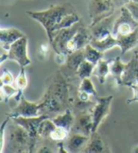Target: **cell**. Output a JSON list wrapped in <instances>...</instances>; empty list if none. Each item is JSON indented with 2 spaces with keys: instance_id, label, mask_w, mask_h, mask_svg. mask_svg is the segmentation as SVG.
<instances>
[{
  "instance_id": "1",
  "label": "cell",
  "mask_w": 138,
  "mask_h": 153,
  "mask_svg": "<svg viewBox=\"0 0 138 153\" xmlns=\"http://www.w3.org/2000/svg\"><path fill=\"white\" fill-rule=\"evenodd\" d=\"M69 81L61 70L46 80V89L39 101L40 115H48L53 118L70 108Z\"/></svg>"
},
{
  "instance_id": "2",
  "label": "cell",
  "mask_w": 138,
  "mask_h": 153,
  "mask_svg": "<svg viewBox=\"0 0 138 153\" xmlns=\"http://www.w3.org/2000/svg\"><path fill=\"white\" fill-rule=\"evenodd\" d=\"M77 13L76 9L70 3H63L59 5H52L46 10L42 11H27V14L35 21L39 22L46 29L48 42L51 43L53 38L57 34V28L60 23L65 16Z\"/></svg>"
},
{
  "instance_id": "3",
  "label": "cell",
  "mask_w": 138,
  "mask_h": 153,
  "mask_svg": "<svg viewBox=\"0 0 138 153\" xmlns=\"http://www.w3.org/2000/svg\"><path fill=\"white\" fill-rule=\"evenodd\" d=\"M15 126H10L7 131L8 149L10 152H33L35 146L32 144L28 132L22 126L14 123Z\"/></svg>"
},
{
  "instance_id": "4",
  "label": "cell",
  "mask_w": 138,
  "mask_h": 153,
  "mask_svg": "<svg viewBox=\"0 0 138 153\" xmlns=\"http://www.w3.org/2000/svg\"><path fill=\"white\" fill-rule=\"evenodd\" d=\"M138 29V22L134 18L128 8L122 7L120 16L115 20L113 27V37H120L126 36L131 33L134 32Z\"/></svg>"
},
{
  "instance_id": "5",
  "label": "cell",
  "mask_w": 138,
  "mask_h": 153,
  "mask_svg": "<svg viewBox=\"0 0 138 153\" xmlns=\"http://www.w3.org/2000/svg\"><path fill=\"white\" fill-rule=\"evenodd\" d=\"M116 5L112 0H91L89 4V16L91 18V25L108 18L116 11Z\"/></svg>"
},
{
  "instance_id": "6",
  "label": "cell",
  "mask_w": 138,
  "mask_h": 153,
  "mask_svg": "<svg viewBox=\"0 0 138 153\" xmlns=\"http://www.w3.org/2000/svg\"><path fill=\"white\" fill-rule=\"evenodd\" d=\"M7 56L8 60L16 62L20 67H26L31 63V59L28 56V37L26 35L10 45L7 51Z\"/></svg>"
},
{
  "instance_id": "7",
  "label": "cell",
  "mask_w": 138,
  "mask_h": 153,
  "mask_svg": "<svg viewBox=\"0 0 138 153\" xmlns=\"http://www.w3.org/2000/svg\"><path fill=\"white\" fill-rule=\"evenodd\" d=\"M82 26H83L82 22L80 21L70 27L63 28L61 30H59L57 34L55 35V37L53 38L52 42L50 43L55 53H64V54H66V51H65V49H66V45L68 44L70 40L73 39L77 31L79 30Z\"/></svg>"
},
{
  "instance_id": "8",
  "label": "cell",
  "mask_w": 138,
  "mask_h": 153,
  "mask_svg": "<svg viewBox=\"0 0 138 153\" xmlns=\"http://www.w3.org/2000/svg\"><path fill=\"white\" fill-rule=\"evenodd\" d=\"M113 96H109L106 97H97V104L94 106V108L91 110L92 118H93V129L92 132H95L98 126L102 123L105 117L109 114L111 104L113 101Z\"/></svg>"
},
{
  "instance_id": "9",
  "label": "cell",
  "mask_w": 138,
  "mask_h": 153,
  "mask_svg": "<svg viewBox=\"0 0 138 153\" xmlns=\"http://www.w3.org/2000/svg\"><path fill=\"white\" fill-rule=\"evenodd\" d=\"M46 118H50L48 115H39V116H34V117H15L13 118V122L16 124L22 126L26 131L28 132L29 136L31 138L32 144L36 148V143H37V138L39 137L38 134V128L41 124V122L46 119Z\"/></svg>"
},
{
  "instance_id": "10",
  "label": "cell",
  "mask_w": 138,
  "mask_h": 153,
  "mask_svg": "<svg viewBox=\"0 0 138 153\" xmlns=\"http://www.w3.org/2000/svg\"><path fill=\"white\" fill-rule=\"evenodd\" d=\"M85 60L84 58V51L82 49L76 50L75 52L71 53L67 56V60L62 68L60 69L61 72L64 75V76L70 80H74L77 76V71L79 69L81 63Z\"/></svg>"
},
{
  "instance_id": "11",
  "label": "cell",
  "mask_w": 138,
  "mask_h": 153,
  "mask_svg": "<svg viewBox=\"0 0 138 153\" xmlns=\"http://www.w3.org/2000/svg\"><path fill=\"white\" fill-rule=\"evenodd\" d=\"M39 102H31L26 99L24 95L21 97L18 105L15 108L11 110L10 113L8 114V117L10 119L15 118V117H34V116H39Z\"/></svg>"
},
{
  "instance_id": "12",
  "label": "cell",
  "mask_w": 138,
  "mask_h": 153,
  "mask_svg": "<svg viewBox=\"0 0 138 153\" xmlns=\"http://www.w3.org/2000/svg\"><path fill=\"white\" fill-rule=\"evenodd\" d=\"M93 129V118L91 111H82L75 115V121L72 126V133H80L90 136Z\"/></svg>"
},
{
  "instance_id": "13",
  "label": "cell",
  "mask_w": 138,
  "mask_h": 153,
  "mask_svg": "<svg viewBox=\"0 0 138 153\" xmlns=\"http://www.w3.org/2000/svg\"><path fill=\"white\" fill-rule=\"evenodd\" d=\"M113 23H115V20H113V17L112 15L97 23L94 26H90V29H91V33L93 36L92 39L99 41L110 36L113 32Z\"/></svg>"
},
{
  "instance_id": "14",
  "label": "cell",
  "mask_w": 138,
  "mask_h": 153,
  "mask_svg": "<svg viewBox=\"0 0 138 153\" xmlns=\"http://www.w3.org/2000/svg\"><path fill=\"white\" fill-rule=\"evenodd\" d=\"M90 136L80 134V133H72L68 135V137L64 140V146L67 152H79L83 150L86 144L88 143Z\"/></svg>"
},
{
  "instance_id": "15",
  "label": "cell",
  "mask_w": 138,
  "mask_h": 153,
  "mask_svg": "<svg viewBox=\"0 0 138 153\" xmlns=\"http://www.w3.org/2000/svg\"><path fill=\"white\" fill-rule=\"evenodd\" d=\"M24 36H25V34L17 28H1V30H0V45H1V48L5 51H8L11 45Z\"/></svg>"
},
{
  "instance_id": "16",
  "label": "cell",
  "mask_w": 138,
  "mask_h": 153,
  "mask_svg": "<svg viewBox=\"0 0 138 153\" xmlns=\"http://www.w3.org/2000/svg\"><path fill=\"white\" fill-rule=\"evenodd\" d=\"M138 79V59L134 55L129 63L126 64L124 74L122 76V85L131 86L134 84Z\"/></svg>"
},
{
  "instance_id": "17",
  "label": "cell",
  "mask_w": 138,
  "mask_h": 153,
  "mask_svg": "<svg viewBox=\"0 0 138 153\" xmlns=\"http://www.w3.org/2000/svg\"><path fill=\"white\" fill-rule=\"evenodd\" d=\"M105 151H110L109 149L107 148V145L104 143L102 138L100 137V135L95 132H92L90 135V138L88 143L86 144L85 148L83 149L82 152L85 153H93V152H105Z\"/></svg>"
},
{
  "instance_id": "18",
  "label": "cell",
  "mask_w": 138,
  "mask_h": 153,
  "mask_svg": "<svg viewBox=\"0 0 138 153\" xmlns=\"http://www.w3.org/2000/svg\"><path fill=\"white\" fill-rule=\"evenodd\" d=\"M116 39L119 44L118 48L121 49V55L123 56L128 50L133 49L138 45V29L129 35L117 37Z\"/></svg>"
},
{
  "instance_id": "19",
  "label": "cell",
  "mask_w": 138,
  "mask_h": 153,
  "mask_svg": "<svg viewBox=\"0 0 138 153\" xmlns=\"http://www.w3.org/2000/svg\"><path fill=\"white\" fill-rule=\"evenodd\" d=\"M51 119L56 126L63 127L64 128L68 129L69 131H71L72 126H73L74 121H75V114L73 111H72V110L69 108L65 111L64 113L60 114Z\"/></svg>"
},
{
  "instance_id": "20",
  "label": "cell",
  "mask_w": 138,
  "mask_h": 153,
  "mask_svg": "<svg viewBox=\"0 0 138 153\" xmlns=\"http://www.w3.org/2000/svg\"><path fill=\"white\" fill-rule=\"evenodd\" d=\"M125 68L126 64L121 62L120 57L113 59L112 64L110 65V75L113 76V79L116 81V84L119 86L122 85V76L124 74Z\"/></svg>"
},
{
  "instance_id": "21",
  "label": "cell",
  "mask_w": 138,
  "mask_h": 153,
  "mask_svg": "<svg viewBox=\"0 0 138 153\" xmlns=\"http://www.w3.org/2000/svg\"><path fill=\"white\" fill-rule=\"evenodd\" d=\"M91 44L94 48H95L98 50L101 51V52H105L107 50H109L113 48H116V46H118V40L113 36V34H111L110 36H108L107 38L103 39V40H94L92 39Z\"/></svg>"
},
{
  "instance_id": "22",
  "label": "cell",
  "mask_w": 138,
  "mask_h": 153,
  "mask_svg": "<svg viewBox=\"0 0 138 153\" xmlns=\"http://www.w3.org/2000/svg\"><path fill=\"white\" fill-rule=\"evenodd\" d=\"M112 62L113 60H108V61L100 60L97 63V65H95L94 74L98 78L100 84H104L107 76L110 75V64L112 63Z\"/></svg>"
},
{
  "instance_id": "23",
  "label": "cell",
  "mask_w": 138,
  "mask_h": 153,
  "mask_svg": "<svg viewBox=\"0 0 138 153\" xmlns=\"http://www.w3.org/2000/svg\"><path fill=\"white\" fill-rule=\"evenodd\" d=\"M83 51H84L85 60L94 63L95 65H97V63L100 60H102V58H103V52L98 50L95 48H94L91 44L87 45L85 48H83Z\"/></svg>"
},
{
  "instance_id": "24",
  "label": "cell",
  "mask_w": 138,
  "mask_h": 153,
  "mask_svg": "<svg viewBox=\"0 0 138 153\" xmlns=\"http://www.w3.org/2000/svg\"><path fill=\"white\" fill-rule=\"evenodd\" d=\"M57 126L54 124L51 118H46L41 122V124L38 128V134L39 137L43 139H49L50 133Z\"/></svg>"
},
{
  "instance_id": "25",
  "label": "cell",
  "mask_w": 138,
  "mask_h": 153,
  "mask_svg": "<svg viewBox=\"0 0 138 153\" xmlns=\"http://www.w3.org/2000/svg\"><path fill=\"white\" fill-rule=\"evenodd\" d=\"M95 67V65L94 63L84 60L79 66V69H78V71H77V76L81 80L86 78H90V76L94 73Z\"/></svg>"
},
{
  "instance_id": "26",
  "label": "cell",
  "mask_w": 138,
  "mask_h": 153,
  "mask_svg": "<svg viewBox=\"0 0 138 153\" xmlns=\"http://www.w3.org/2000/svg\"><path fill=\"white\" fill-rule=\"evenodd\" d=\"M1 101H5L8 103L9 99L10 97H14L18 93L19 90L16 86L13 85H8V84H1Z\"/></svg>"
},
{
  "instance_id": "27",
  "label": "cell",
  "mask_w": 138,
  "mask_h": 153,
  "mask_svg": "<svg viewBox=\"0 0 138 153\" xmlns=\"http://www.w3.org/2000/svg\"><path fill=\"white\" fill-rule=\"evenodd\" d=\"M69 134H70V131H68V129L64 128L63 127L57 126L52 131V132L50 133L49 139L51 141H53V142L58 143V142H61V141H64L68 137Z\"/></svg>"
},
{
  "instance_id": "28",
  "label": "cell",
  "mask_w": 138,
  "mask_h": 153,
  "mask_svg": "<svg viewBox=\"0 0 138 153\" xmlns=\"http://www.w3.org/2000/svg\"><path fill=\"white\" fill-rule=\"evenodd\" d=\"M79 89L81 90V91H84V92H87L90 95H92L93 97H98V93H97V90H95V88L93 84L92 80L90 79L89 78H86V79H81V83L79 85Z\"/></svg>"
},
{
  "instance_id": "29",
  "label": "cell",
  "mask_w": 138,
  "mask_h": 153,
  "mask_svg": "<svg viewBox=\"0 0 138 153\" xmlns=\"http://www.w3.org/2000/svg\"><path fill=\"white\" fill-rule=\"evenodd\" d=\"M20 68H21L20 73L15 79V86L18 88L19 91H24L28 86V79H27L25 67H20Z\"/></svg>"
},
{
  "instance_id": "30",
  "label": "cell",
  "mask_w": 138,
  "mask_h": 153,
  "mask_svg": "<svg viewBox=\"0 0 138 153\" xmlns=\"http://www.w3.org/2000/svg\"><path fill=\"white\" fill-rule=\"evenodd\" d=\"M15 82L14 76H13L10 71H8L7 69H5L2 76H1V84H8V85H13Z\"/></svg>"
},
{
  "instance_id": "31",
  "label": "cell",
  "mask_w": 138,
  "mask_h": 153,
  "mask_svg": "<svg viewBox=\"0 0 138 153\" xmlns=\"http://www.w3.org/2000/svg\"><path fill=\"white\" fill-rule=\"evenodd\" d=\"M126 7L128 8L131 15L134 16V18L138 22V2L130 1L127 5H126Z\"/></svg>"
},
{
  "instance_id": "32",
  "label": "cell",
  "mask_w": 138,
  "mask_h": 153,
  "mask_svg": "<svg viewBox=\"0 0 138 153\" xmlns=\"http://www.w3.org/2000/svg\"><path fill=\"white\" fill-rule=\"evenodd\" d=\"M49 44H43L39 46V50H38V57L41 60H45L46 58L47 53L49 51Z\"/></svg>"
},
{
  "instance_id": "33",
  "label": "cell",
  "mask_w": 138,
  "mask_h": 153,
  "mask_svg": "<svg viewBox=\"0 0 138 153\" xmlns=\"http://www.w3.org/2000/svg\"><path fill=\"white\" fill-rule=\"evenodd\" d=\"M10 119V117H8V118L2 123V126H1V131H0V132H1V133H0V137H1V141H0V143H1V146H0V152L4 151V148H5V129H6V126H7Z\"/></svg>"
},
{
  "instance_id": "34",
  "label": "cell",
  "mask_w": 138,
  "mask_h": 153,
  "mask_svg": "<svg viewBox=\"0 0 138 153\" xmlns=\"http://www.w3.org/2000/svg\"><path fill=\"white\" fill-rule=\"evenodd\" d=\"M130 88H131V89L134 90V97H131V99H128L127 101V104H131L133 102H138V79L136 80V82L133 85H131Z\"/></svg>"
},
{
  "instance_id": "35",
  "label": "cell",
  "mask_w": 138,
  "mask_h": 153,
  "mask_svg": "<svg viewBox=\"0 0 138 153\" xmlns=\"http://www.w3.org/2000/svg\"><path fill=\"white\" fill-rule=\"evenodd\" d=\"M67 56L66 54H64V53H56L55 55V62L58 65L60 66H63V64L66 62V60H67Z\"/></svg>"
},
{
  "instance_id": "36",
  "label": "cell",
  "mask_w": 138,
  "mask_h": 153,
  "mask_svg": "<svg viewBox=\"0 0 138 153\" xmlns=\"http://www.w3.org/2000/svg\"><path fill=\"white\" fill-rule=\"evenodd\" d=\"M113 2V4L116 5V8H122V7H125L126 5H127L131 0H112Z\"/></svg>"
},
{
  "instance_id": "37",
  "label": "cell",
  "mask_w": 138,
  "mask_h": 153,
  "mask_svg": "<svg viewBox=\"0 0 138 153\" xmlns=\"http://www.w3.org/2000/svg\"><path fill=\"white\" fill-rule=\"evenodd\" d=\"M38 152H52V151H51V149L48 148V146H43L38 149Z\"/></svg>"
}]
</instances>
